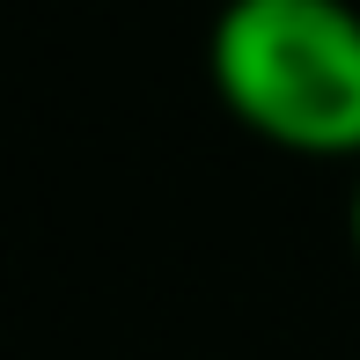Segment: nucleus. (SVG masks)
Here are the masks:
<instances>
[{
    "label": "nucleus",
    "mask_w": 360,
    "mask_h": 360,
    "mask_svg": "<svg viewBox=\"0 0 360 360\" xmlns=\"http://www.w3.org/2000/svg\"><path fill=\"white\" fill-rule=\"evenodd\" d=\"M206 74L236 125L294 155L360 162V8L353 0H228Z\"/></svg>",
    "instance_id": "1"
},
{
    "label": "nucleus",
    "mask_w": 360,
    "mask_h": 360,
    "mask_svg": "<svg viewBox=\"0 0 360 360\" xmlns=\"http://www.w3.org/2000/svg\"><path fill=\"white\" fill-rule=\"evenodd\" d=\"M353 250H360V176H353Z\"/></svg>",
    "instance_id": "2"
}]
</instances>
